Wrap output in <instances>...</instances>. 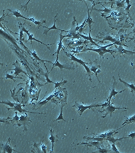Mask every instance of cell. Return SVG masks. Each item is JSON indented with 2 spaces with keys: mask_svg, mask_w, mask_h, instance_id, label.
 <instances>
[{
  "mask_svg": "<svg viewBox=\"0 0 135 153\" xmlns=\"http://www.w3.org/2000/svg\"><path fill=\"white\" fill-rule=\"evenodd\" d=\"M116 48L117 49L118 52H119V54H121V55L127 54V55L131 56V55L135 54V52L130 51H128V50H126V49H124V48L122 47L121 45H119V47H117V46H116Z\"/></svg>",
  "mask_w": 135,
  "mask_h": 153,
  "instance_id": "obj_16",
  "label": "cell"
},
{
  "mask_svg": "<svg viewBox=\"0 0 135 153\" xmlns=\"http://www.w3.org/2000/svg\"><path fill=\"white\" fill-rule=\"evenodd\" d=\"M110 152V151L108 150L107 149H106L105 147L102 148V147H99L98 149V151L93 152L92 153H108V152Z\"/></svg>",
  "mask_w": 135,
  "mask_h": 153,
  "instance_id": "obj_29",
  "label": "cell"
},
{
  "mask_svg": "<svg viewBox=\"0 0 135 153\" xmlns=\"http://www.w3.org/2000/svg\"><path fill=\"white\" fill-rule=\"evenodd\" d=\"M23 33H24V31H23V30L22 29V28L20 29V33H19V36H20V38H19V40H20V42H21V44H22V38H23V36H24V34H23Z\"/></svg>",
  "mask_w": 135,
  "mask_h": 153,
  "instance_id": "obj_34",
  "label": "cell"
},
{
  "mask_svg": "<svg viewBox=\"0 0 135 153\" xmlns=\"http://www.w3.org/2000/svg\"><path fill=\"white\" fill-rule=\"evenodd\" d=\"M15 103L16 102H10V101H2L1 102V103H2V104H5V105H8L10 108H13V107H14V106L15 105Z\"/></svg>",
  "mask_w": 135,
  "mask_h": 153,
  "instance_id": "obj_31",
  "label": "cell"
},
{
  "mask_svg": "<svg viewBox=\"0 0 135 153\" xmlns=\"http://www.w3.org/2000/svg\"><path fill=\"white\" fill-rule=\"evenodd\" d=\"M117 130H110V131H108L107 132H104L102 134H99V135H98V134H94V135L96 136V137L103 138V139L105 140V139H107V138H108V137H112L114 134L117 133Z\"/></svg>",
  "mask_w": 135,
  "mask_h": 153,
  "instance_id": "obj_13",
  "label": "cell"
},
{
  "mask_svg": "<svg viewBox=\"0 0 135 153\" xmlns=\"http://www.w3.org/2000/svg\"><path fill=\"white\" fill-rule=\"evenodd\" d=\"M8 110H13L15 112H18L20 113H30V114H45L43 113H39V112H29V111L26 110L24 109H22V106L21 103H15V105L13 108H8Z\"/></svg>",
  "mask_w": 135,
  "mask_h": 153,
  "instance_id": "obj_8",
  "label": "cell"
},
{
  "mask_svg": "<svg viewBox=\"0 0 135 153\" xmlns=\"http://www.w3.org/2000/svg\"><path fill=\"white\" fill-rule=\"evenodd\" d=\"M116 44L115 43H112V44H110L109 45H104V46H100L99 48L98 49H90V48H88V49H85L83 50L82 51H79L78 52H87V51H93V52H97L99 56H100L101 58H104V54L106 53H110L112 55H113V53L114 52H116V51H113V50H109L107 49V48L109 47H111V46H112L114 45H115Z\"/></svg>",
  "mask_w": 135,
  "mask_h": 153,
  "instance_id": "obj_1",
  "label": "cell"
},
{
  "mask_svg": "<svg viewBox=\"0 0 135 153\" xmlns=\"http://www.w3.org/2000/svg\"><path fill=\"white\" fill-rule=\"evenodd\" d=\"M86 3V8H87V10H88V17L86 19V23L88 24V26H89V28H90V32L89 33L91 34V24L93 23H94L95 22L93 20V19L91 17V14H90V9L89 8L88 6V5Z\"/></svg>",
  "mask_w": 135,
  "mask_h": 153,
  "instance_id": "obj_17",
  "label": "cell"
},
{
  "mask_svg": "<svg viewBox=\"0 0 135 153\" xmlns=\"http://www.w3.org/2000/svg\"><path fill=\"white\" fill-rule=\"evenodd\" d=\"M127 137H128V138H131L132 139H134V138H135V132H131V133Z\"/></svg>",
  "mask_w": 135,
  "mask_h": 153,
  "instance_id": "obj_35",
  "label": "cell"
},
{
  "mask_svg": "<svg viewBox=\"0 0 135 153\" xmlns=\"http://www.w3.org/2000/svg\"><path fill=\"white\" fill-rule=\"evenodd\" d=\"M8 10L10 12H11L12 13V14H13V15H14V16L15 17H17V19L18 18H23V19H25V20H27V19H28V17H24V15H22V14H21V13L20 12V11H18V10H10V9H8Z\"/></svg>",
  "mask_w": 135,
  "mask_h": 153,
  "instance_id": "obj_25",
  "label": "cell"
},
{
  "mask_svg": "<svg viewBox=\"0 0 135 153\" xmlns=\"http://www.w3.org/2000/svg\"><path fill=\"white\" fill-rule=\"evenodd\" d=\"M102 104H92L90 105H84L83 104H79L78 102H75V105H73V107H76L77 111L79 113V116H81L88 109H92L95 107H102Z\"/></svg>",
  "mask_w": 135,
  "mask_h": 153,
  "instance_id": "obj_3",
  "label": "cell"
},
{
  "mask_svg": "<svg viewBox=\"0 0 135 153\" xmlns=\"http://www.w3.org/2000/svg\"><path fill=\"white\" fill-rule=\"evenodd\" d=\"M100 66H91V67L90 68V70H91V72H93L94 74H95V75H96V78H97V79H98V82H100V79H98V73L101 72V70H100Z\"/></svg>",
  "mask_w": 135,
  "mask_h": 153,
  "instance_id": "obj_22",
  "label": "cell"
},
{
  "mask_svg": "<svg viewBox=\"0 0 135 153\" xmlns=\"http://www.w3.org/2000/svg\"><path fill=\"white\" fill-rule=\"evenodd\" d=\"M55 67H58L59 68H60L61 70H62L63 69H66V70H74L75 69L74 68H73L71 66H68V65H64V64H61L59 61V60H55V63L53 64V66H52V68L51 69V71L53 70V69Z\"/></svg>",
  "mask_w": 135,
  "mask_h": 153,
  "instance_id": "obj_10",
  "label": "cell"
},
{
  "mask_svg": "<svg viewBox=\"0 0 135 153\" xmlns=\"http://www.w3.org/2000/svg\"><path fill=\"white\" fill-rule=\"evenodd\" d=\"M57 15H58V14H57V15H55V17H54V23H53V26H52V27H49V28H48V27H45V26H42V27H43V28L46 29V31H45L43 32V34H46H46H48V33L49 31L53 30V29H56V30L61 31V32H67L66 31L63 30V29H60L57 28V26H56V21H57V20H56V18H57Z\"/></svg>",
  "mask_w": 135,
  "mask_h": 153,
  "instance_id": "obj_12",
  "label": "cell"
},
{
  "mask_svg": "<svg viewBox=\"0 0 135 153\" xmlns=\"http://www.w3.org/2000/svg\"><path fill=\"white\" fill-rule=\"evenodd\" d=\"M119 81L124 84V85L126 86L128 88H129L130 90H131V93H132V94H133L135 92V86H134V84L133 83L129 84L128 82H126L124 81V80H123L121 79V78L120 77V76H119Z\"/></svg>",
  "mask_w": 135,
  "mask_h": 153,
  "instance_id": "obj_18",
  "label": "cell"
},
{
  "mask_svg": "<svg viewBox=\"0 0 135 153\" xmlns=\"http://www.w3.org/2000/svg\"><path fill=\"white\" fill-rule=\"evenodd\" d=\"M27 21H30V22H33L34 24H36V25H37V26H42V24H43V23H45L46 22V21L45 20H42V21H37V20H36L35 19H34V17H32V18H28V19H27Z\"/></svg>",
  "mask_w": 135,
  "mask_h": 153,
  "instance_id": "obj_24",
  "label": "cell"
},
{
  "mask_svg": "<svg viewBox=\"0 0 135 153\" xmlns=\"http://www.w3.org/2000/svg\"><path fill=\"white\" fill-rule=\"evenodd\" d=\"M30 122H31V121H30V119L29 118L28 116L25 113V114L21 115L20 116H19V120L17 122V124H18V126H20L23 125V126H24V128H25L24 130H27L26 125L29 124Z\"/></svg>",
  "mask_w": 135,
  "mask_h": 153,
  "instance_id": "obj_7",
  "label": "cell"
},
{
  "mask_svg": "<svg viewBox=\"0 0 135 153\" xmlns=\"http://www.w3.org/2000/svg\"><path fill=\"white\" fill-rule=\"evenodd\" d=\"M127 138L128 137H122V138H120V139H116V138H114L113 137H110L107 138V139H105V140L109 141L111 144H115V143H116L117 141H120L124 139H127Z\"/></svg>",
  "mask_w": 135,
  "mask_h": 153,
  "instance_id": "obj_23",
  "label": "cell"
},
{
  "mask_svg": "<svg viewBox=\"0 0 135 153\" xmlns=\"http://www.w3.org/2000/svg\"><path fill=\"white\" fill-rule=\"evenodd\" d=\"M135 121V114L133 115V116H131L129 117H127L125 121L123 122L122 126H124L125 124H129L132 123V122H134Z\"/></svg>",
  "mask_w": 135,
  "mask_h": 153,
  "instance_id": "obj_27",
  "label": "cell"
},
{
  "mask_svg": "<svg viewBox=\"0 0 135 153\" xmlns=\"http://www.w3.org/2000/svg\"><path fill=\"white\" fill-rule=\"evenodd\" d=\"M15 77V78H18V79H23V78H22V77H18V76H13V75H11L9 74H6V76H5V77L1 78V79H10V80H12L13 82H16V80H15L14 79Z\"/></svg>",
  "mask_w": 135,
  "mask_h": 153,
  "instance_id": "obj_30",
  "label": "cell"
},
{
  "mask_svg": "<svg viewBox=\"0 0 135 153\" xmlns=\"http://www.w3.org/2000/svg\"><path fill=\"white\" fill-rule=\"evenodd\" d=\"M20 26H21V24H20ZM21 28H22V29L23 30V31L26 33L27 34H28V40H27L25 42H28V41H30V43L32 44V41H33V40H34V41H36L38 42V43H39V44H43V45H45L46 47H47V48H48L49 50H50V49L48 47V46H49V45H53V44H46L43 43V42H42V41H40V40H38L37 39H36V38H34V35H33V34L30 33L29 31V30H27L24 26H21Z\"/></svg>",
  "mask_w": 135,
  "mask_h": 153,
  "instance_id": "obj_5",
  "label": "cell"
},
{
  "mask_svg": "<svg viewBox=\"0 0 135 153\" xmlns=\"http://www.w3.org/2000/svg\"><path fill=\"white\" fill-rule=\"evenodd\" d=\"M67 35H63L62 34V32H61V33L60 34V40L58 42L57 45H58V47H57V52L53 54V55H55V54H57V59L56 60H59V54L60 52L61 49H62L63 47V44H62V41L64 40V38H65V37H67Z\"/></svg>",
  "mask_w": 135,
  "mask_h": 153,
  "instance_id": "obj_9",
  "label": "cell"
},
{
  "mask_svg": "<svg viewBox=\"0 0 135 153\" xmlns=\"http://www.w3.org/2000/svg\"><path fill=\"white\" fill-rule=\"evenodd\" d=\"M1 34L2 36L5 37V38H6V39H8V40H10L11 41V43L13 44L14 45H15V46H16L17 49H19V48H18V46L17 44H16V41H15V39H14L13 38H12V37L11 36V35L10 36L9 34H6V33H4L3 30H1Z\"/></svg>",
  "mask_w": 135,
  "mask_h": 153,
  "instance_id": "obj_21",
  "label": "cell"
},
{
  "mask_svg": "<svg viewBox=\"0 0 135 153\" xmlns=\"http://www.w3.org/2000/svg\"><path fill=\"white\" fill-rule=\"evenodd\" d=\"M113 79H114V83H113L112 87V88L110 89V94H109V97H108L107 99V102H108L109 103H110V102H111L112 98H115V96H116L117 94L121 93H122L123 91H126V89H123V90L120 91H115V84H116V81H115V78H114V76H113Z\"/></svg>",
  "mask_w": 135,
  "mask_h": 153,
  "instance_id": "obj_6",
  "label": "cell"
},
{
  "mask_svg": "<svg viewBox=\"0 0 135 153\" xmlns=\"http://www.w3.org/2000/svg\"><path fill=\"white\" fill-rule=\"evenodd\" d=\"M133 32H134V33L135 32V28H134V30H133Z\"/></svg>",
  "mask_w": 135,
  "mask_h": 153,
  "instance_id": "obj_36",
  "label": "cell"
},
{
  "mask_svg": "<svg viewBox=\"0 0 135 153\" xmlns=\"http://www.w3.org/2000/svg\"><path fill=\"white\" fill-rule=\"evenodd\" d=\"M10 139L8 140V141L5 144H2L3 153H12L13 151L19 152L18 151H16L15 149H13L12 147H11V145H10Z\"/></svg>",
  "mask_w": 135,
  "mask_h": 153,
  "instance_id": "obj_14",
  "label": "cell"
},
{
  "mask_svg": "<svg viewBox=\"0 0 135 153\" xmlns=\"http://www.w3.org/2000/svg\"><path fill=\"white\" fill-rule=\"evenodd\" d=\"M58 137L54 135V132L53 129H50V135L49 137V140L51 141L52 143V149L50 151V153H53V149H54V144H55V142L58 140Z\"/></svg>",
  "mask_w": 135,
  "mask_h": 153,
  "instance_id": "obj_15",
  "label": "cell"
},
{
  "mask_svg": "<svg viewBox=\"0 0 135 153\" xmlns=\"http://www.w3.org/2000/svg\"><path fill=\"white\" fill-rule=\"evenodd\" d=\"M30 54H31V55H32V56L34 57V59H35L36 61H41V62H42V63H43V64L44 63H45V62L46 63H51V64H53L54 63H52V61H48V60H44V59H41V58H40L39 57V56H38L37 55V54H36V51H33V52H30Z\"/></svg>",
  "mask_w": 135,
  "mask_h": 153,
  "instance_id": "obj_20",
  "label": "cell"
},
{
  "mask_svg": "<svg viewBox=\"0 0 135 153\" xmlns=\"http://www.w3.org/2000/svg\"><path fill=\"white\" fill-rule=\"evenodd\" d=\"M67 82V80H64V81H61V82H56V84H55V88L56 89V88H58L60 86L63 85V84Z\"/></svg>",
  "mask_w": 135,
  "mask_h": 153,
  "instance_id": "obj_32",
  "label": "cell"
},
{
  "mask_svg": "<svg viewBox=\"0 0 135 153\" xmlns=\"http://www.w3.org/2000/svg\"><path fill=\"white\" fill-rule=\"evenodd\" d=\"M84 139H87V140H93V141H96V142H102L103 140H105L103 138L101 137H84Z\"/></svg>",
  "mask_w": 135,
  "mask_h": 153,
  "instance_id": "obj_28",
  "label": "cell"
},
{
  "mask_svg": "<svg viewBox=\"0 0 135 153\" xmlns=\"http://www.w3.org/2000/svg\"><path fill=\"white\" fill-rule=\"evenodd\" d=\"M41 151L43 153H47V151H46V146L45 145V144L42 143L41 145Z\"/></svg>",
  "mask_w": 135,
  "mask_h": 153,
  "instance_id": "obj_33",
  "label": "cell"
},
{
  "mask_svg": "<svg viewBox=\"0 0 135 153\" xmlns=\"http://www.w3.org/2000/svg\"><path fill=\"white\" fill-rule=\"evenodd\" d=\"M134 39H135V38H134ZM134 49H135V47H134Z\"/></svg>",
  "mask_w": 135,
  "mask_h": 153,
  "instance_id": "obj_37",
  "label": "cell"
},
{
  "mask_svg": "<svg viewBox=\"0 0 135 153\" xmlns=\"http://www.w3.org/2000/svg\"><path fill=\"white\" fill-rule=\"evenodd\" d=\"M65 104H67V103H64V104H62L61 106H60V114L59 116H58L57 118H56L55 120H54L53 121H64V122H66V120L64 118V115H63V109H64V107L65 106Z\"/></svg>",
  "mask_w": 135,
  "mask_h": 153,
  "instance_id": "obj_19",
  "label": "cell"
},
{
  "mask_svg": "<svg viewBox=\"0 0 135 153\" xmlns=\"http://www.w3.org/2000/svg\"><path fill=\"white\" fill-rule=\"evenodd\" d=\"M13 65L15 66V68H13V69H11V70H10L15 71L14 72V75H15V76H18L19 74H21V73L27 75V73L25 71H24V70H22L21 66H20V65H19L18 62L17 61H16V62H15V63L13 64Z\"/></svg>",
  "mask_w": 135,
  "mask_h": 153,
  "instance_id": "obj_11",
  "label": "cell"
},
{
  "mask_svg": "<svg viewBox=\"0 0 135 153\" xmlns=\"http://www.w3.org/2000/svg\"><path fill=\"white\" fill-rule=\"evenodd\" d=\"M134 123H135V121H134Z\"/></svg>",
  "mask_w": 135,
  "mask_h": 153,
  "instance_id": "obj_38",
  "label": "cell"
},
{
  "mask_svg": "<svg viewBox=\"0 0 135 153\" xmlns=\"http://www.w3.org/2000/svg\"><path fill=\"white\" fill-rule=\"evenodd\" d=\"M44 65H45V68L46 69V74H42V75H45V78H46V84H48V83H51V84H56V82H53V81H52V80H50L49 79V71H48V68H47V67H46V64L45 63H44Z\"/></svg>",
  "mask_w": 135,
  "mask_h": 153,
  "instance_id": "obj_26",
  "label": "cell"
},
{
  "mask_svg": "<svg viewBox=\"0 0 135 153\" xmlns=\"http://www.w3.org/2000/svg\"><path fill=\"white\" fill-rule=\"evenodd\" d=\"M121 109H128L127 107H115L113 105V103H109V105H108L105 109H103L102 111H100V112H105L106 114L104 115L103 116H102L103 118H105L107 115L110 114V116L112 117V114L115 112L116 110H121Z\"/></svg>",
  "mask_w": 135,
  "mask_h": 153,
  "instance_id": "obj_4",
  "label": "cell"
},
{
  "mask_svg": "<svg viewBox=\"0 0 135 153\" xmlns=\"http://www.w3.org/2000/svg\"><path fill=\"white\" fill-rule=\"evenodd\" d=\"M64 51L65 54H66V55L69 57V58L71 59V61H75V62H76V63H79V64H80L83 65V67L84 68V69H85L86 71L87 72V74H88V76H89V80H90V82H92V79H91V70H90V68L89 66H87L88 63H86V61H83L82 59L78 58V57H76L74 55L72 54H69V53L66 52H65V51H64Z\"/></svg>",
  "mask_w": 135,
  "mask_h": 153,
  "instance_id": "obj_2",
  "label": "cell"
}]
</instances>
